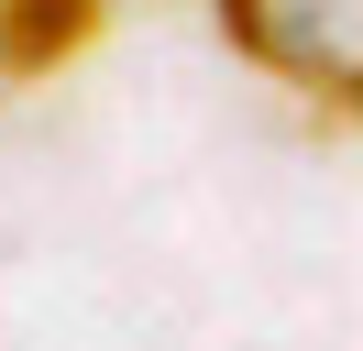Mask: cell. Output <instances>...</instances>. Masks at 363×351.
<instances>
[{
	"instance_id": "7a4b0ae2",
	"label": "cell",
	"mask_w": 363,
	"mask_h": 351,
	"mask_svg": "<svg viewBox=\"0 0 363 351\" xmlns=\"http://www.w3.org/2000/svg\"><path fill=\"white\" fill-rule=\"evenodd\" d=\"M99 11H111V0H0V99H23V88H45L67 55H89Z\"/></svg>"
},
{
	"instance_id": "6da1fadb",
	"label": "cell",
	"mask_w": 363,
	"mask_h": 351,
	"mask_svg": "<svg viewBox=\"0 0 363 351\" xmlns=\"http://www.w3.org/2000/svg\"><path fill=\"white\" fill-rule=\"evenodd\" d=\"M220 33L286 99L363 121V0H220Z\"/></svg>"
}]
</instances>
